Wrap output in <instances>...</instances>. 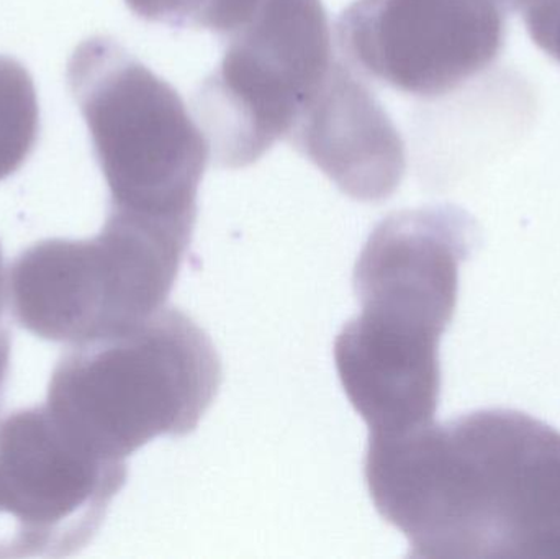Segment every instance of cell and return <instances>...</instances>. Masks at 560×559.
I'll return each instance as SVG.
<instances>
[{"label": "cell", "mask_w": 560, "mask_h": 559, "mask_svg": "<svg viewBox=\"0 0 560 559\" xmlns=\"http://www.w3.org/2000/svg\"><path fill=\"white\" fill-rule=\"evenodd\" d=\"M364 475L410 557L560 559V432L528 414L371 435Z\"/></svg>", "instance_id": "obj_1"}, {"label": "cell", "mask_w": 560, "mask_h": 559, "mask_svg": "<svg viewBox=\"0 0 560 559\" xmlns=\"http://www.w3.org/2000/svg\"><path fill=\"white\" fill-rule=\"evenodd\" d=\"M477 242L476 220L456 206L392 213L369 236L354 269L361 315L335 343L339 380L369 429L434 419L440 341L456 312L460 265Z\"/></svg>", "instance_id": "obj_2"}, {"label": "cell", "mask_w": 560, "mask_h": 559, "mask_svg": "<svg viewBox=\"0 0 560 559\" xmlns=\"http://www.w3.org/2000/svg\"><path fill=\"white\" fill-rule=\"evenodd\" d=\"M222 381L212 338L179 308L163 307L120 334L69 345L45 406L79 445L127 462L158 436L192 433Z\"/></svg>", "instance_id": "obj_3"}, {"label": "cell", "mask_w": 560, "mask_h": 559, "mask_svg": "<svg viewBox=\"0 0 560 559\" xmlns=\"http://www.w3.org/2000/svg\"><path fill=\"white\" fill-rule=\"evenodd\" d=\"M66 75L110 209L196 226L210 144L179 92L108 36L82 42Z\"/></svg>", "instance_id": "obj_4"}, {"label": "cell", "mask_w": 560, "mask_h": 559, "mask_svg": "<svg viewBox=\"0 0 560 559\" xmlns=\"http://www.w3.org/2000/svg\"><path fill=\"white\" fill-rule=\"evenodd\" d=\"M194 226L108 209L98 235L49 238L10 265L7 299L23 330L78 345L112 337L164 307Z\"/></svg>", "instance_id": "obj_5"}, {"label": "cell", "mask_w": 560, "mask_h": 559, "mask_svg": "<svg viewBox=\"0 0 560 559\" xmlns=\"http://www.w3.org/2000/svg\"><path fill=\"white\" fill-rule=\"evenodd\" d=\"M223 38L194 112L217 166L238 170L289 138L338 58L322 0H259Z\"/></svg>", "instance_id": "obj_6"}, {"label": "cell", "mask_w": 560, "mask_h": 559, "mask_svg": "<svg viewBox=\"0 0 560 559\" xmlns=\"http://www.w3.org/2000/svg\"><path fill=\"white\" fill-rule=\"evenodd\" d=\"M127 476V462L79 445L46 406L0 419V559L84 550Z\"/></svg>", "instance_id": "obj_7"}, {"label": "cell", "mask_w": 560, "mask_h": 559, "mask_svg": "<svg viewBox=\"0 0 560 559\" xmlns=\"http://www.w3.org/2000/svg\"><path fill=\"white\" fill-rule=\"evenodd\" d=\"M505 38L495 0H355L336 23L342 59L359 75L421 98L490 68Z\"/></svg>", "instance_id": "obj_8"}, {"label": "cell", "mask_w": 560, "mask_h": 559, "mask_svg": "<svg viewBox=\"0 0 560 559\" xmlns=\"http://www.w3.org/2000/svg\"><path fill=\"white\" fill-rule=\"evenodd\" d=\"M287 141L361 202L394 196L407 170L400 131L345 59H336Z\"/></svg>", "instance_id": "obj_9"}, {"label": "cell", "mask_w": 560, "mask_h": 559, "mask_svg": "<svg viewBox=\"0 0 560 559\" xmlns=\"http://www.w3.org/2000/svg\"><path fill=\"white\" fill-rule=\"evenodd\" d=\"M38 133L39 107L32 75L22 62L0 55V180L25 164Z\"/></svg>", "instance_id": "obj_10"}, {"label": "cell", "mask_w": 560, "mask_h": 559, "mask_svg": "<svg viewBox=\"0 0 560 559\" xmlns=\"http://www.w3.org/2000/svg\"><path fill=\"white\" fill-rule=\"evenodd\" d=\"M259 0H125L128 9L148 22L179 28L210 30L226 36L255 12Z\"/></svg>", "instance_id": "obj_11"}, {"label": "cell", "mask_w": 560, "mask_h": 559, "mask_svg": "<svg viewBox=\"0 0 560 559\" xmlns=\"http://www.w3.org/2000/svg\"><path fill=\"white\" fill-rule=\"evenodd\" d=\"M523 12L533 42L560 62V0H536Z\"/></svg>", "instance_id": "obj_12"}, {"label": "cell", "mask_w": 560, "mask_h": 559, "mask_svg": "<svg viewBox=\"0 0 560 559\" xmlns=\"http://www.w3.org/2000/svg\"><path fill=\"white\" fill-rule=\"evenodd\" d=\"M7 282L3 276L2 249H0V397H2L3 387H5L7 374L10 368V348H12V340H10L9 330L3 327L2 315L3 305H5L7 298Z\"/></svg>", "instance_id": "obj_13"}, {"label": "cell", "mask_w": 560, "mask_h": 559, "mask_svg": "<svg viewBox=\"0 0 560 559\" xmlns=\"http://www.w3.org/2000/svg\"><path fill=\"white\" fill-rule=\"evenodd\" d=\"M503 10H512V12H523V10L528 9L532 3H535L536 0H495Z\"/></svg>", "instance_id": "obj_14"}]
</instances>
